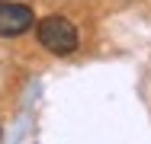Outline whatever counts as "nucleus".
<instances>
[{"label": "nucleus", "mask_w": 151, "mask_h": 144, "mask_svg": "<svg viewBox=\"0 0 151 144\" xmlns=\"http://www.w3.org/2000/svg\"><path fill=\"white\" fill-rule=\"evenodd\" d=\"M39 42L52 51V55H71L74 48H77V29L71 19H64V16H45L42 23H39Z\"/></svg>", "instance_id": "nucleus-1"}, {"label": "nucleus", "mask_w": 151, "mask_h": 144, "mask_svg": "<svg viewBox=\"0 0 151 144\" xmlns=\"http://www.w3.org/2000/svg\"><path fill=\"white\" fill-rule=\"evenodd\" d=\"M32 10L26 3H13V0H0V35H23L32 29Z\"/></svg>", "instance_id": "nucleus-2"}]
</instances>
